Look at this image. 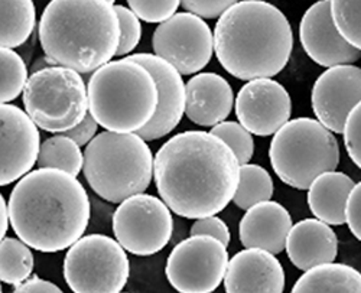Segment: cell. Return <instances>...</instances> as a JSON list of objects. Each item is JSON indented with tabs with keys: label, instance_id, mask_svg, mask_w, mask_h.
<instances>
[{
	"label": "cell",
	"instance_id": "6da1fadb",
	"mask_svg": "<svg viewBox=\"0 0 361 293\" xmlns=\"http://www.w3.org/2000/svg\"><path fill=\"white\" fill-rule=\"evenodd\" d=\"M240 163L228 144L209 132L178 133L154 158L161 199L176 216L197 220L221 213L238 185Z\"/></svg>",
	"mask_w": 361,
	"mask_h": 293
},
{
	"label": "cell",
	"instance_id": "7a4b0ae2",
	"mask_svg": "<svg viewBox=\"0 0 361 293\" xmlns=\"http://www.w3.org/2000/svg\"><path fill=\"white\" fill-rule=\"evenodd\" d=\"M9 223L31 249L58 253L73 246L90 221V199L77 177L58 169L29 170L15 185Z\"/></svg>",
	"mask_w": 361,
	"mask_h": 293
},
{
	"label": "cell",
	"instance_id": "3957f363",
	"mask_svg": "<svg viewBox=\"0 0 361 293\" xmlns=\"http://www.w3.org/2000/svg\"><path fill=\"white\" fill-rule=\"evenodd\" d=\"M213 37L221 67L245 81L278 75L293 49L288 18L264 0H238L220 16Z\"/></svg>",
	"mask_w": 361,
	"mask_h": 293
},
{
	"label": "cell",
	"instance_id": "277c9868",
	"mask_svg": "<svg viewBox=\"0 0 361 293\" xmlns=\"http://www.w3.org/2000/svg\"><path fill=\"white\" fill-rule=\"evenodd\" d=\"M118 38V19L107 0H51L39 20L48 61L80 74L111 61Z\"/></svg>",
	"mask_w": 361,
	"mask_h": 293
},
{
	"label": "cell",
	"instance_id": "5b68a950",
	"mask_svg": "<svg viewBox=\"0 0 361 293\" xmlns=\"http://www.w3.org/2000/svg\"><path fill=\"white\" fill-rule=\"evenodd\" d=\"M88 111L99 126L118 133H136L152 119L158 106L154 77L136 61H109L87 85Z\"/></svg>",
	"mask_w": 361,
	"mask_h": 293
},
{
	"label": "cell",
	"instance_id": "8992f818",
	"mask_svg": "<svg viewBox=\"0 0 361 293\" xmlns=\"http://www.w3.org/2000/svg\"><path fill=\"white\" fill-rule=\"evenodd\" d=\"M82 172L100 198L120 204L149 188L154 178V155L137 133L106 130L87 144Z\"/></svg>",
	"mask_w": 361,
	"mask_h": 293
},
{
	"label": "cell",
	"instance_id": "52a82bcc",
	"mask_svg": "<svg viewBox=\"0 0 361 293\" xmlns=\"http://www.w3.org/2000/svg\"><path fill=\"white\" fill-rule=\"evenodd\" d=\"M269 158L282 182L304 191L318 175L337 169L340 144L318 120L299 117L274 135Z\"/></svg>",
	"mask_w": 361,
	"mask_h": 293
},
{
	"label": "cell",
	"instance_id": "ba28073f",
	"mask_svg": "<svg viewBox=\"0 0 361 293\" xmlns=\"http://www.w3.org/2000/svg\"><path fill=\"white\" fill-rule=\"evenodd\" d=\"M23 106L38 129L64 133L88 113L87 85L80 73L71 68L44 67L27 78Z\"/></svg>",
	"mask_w": 361,
	"mask_h": 293
},
{
	"label": "cell",
	"instance_id": "9c48e42d",
	"mask_svg": "<svg viewBox=\"0 0 361 293\" xmlns=\"http://www.w3.org/2000/svg\"><path fill=\"white\" fill-rule=\"evenodd\" d=\"M129 275L126 250L103 234L80 237L64 258V278L75 293H118Z\"/></svg>",
	"mask_w": 361,
	"mask_h": 293
},
{
	"label": "cell",
	"instance_id": "30bf717a",
	"mask_svg": "<svg viewBox=\"0 0 361 293\" xmlns=\"http://www.w3.org/2000/svg\"><path fill=\"white\" fill-rule=\"evenodd\" d=\"M173 218L166 204L154 195L135 194L120 202L113 214L114 237L128 253L147 257L166 247Z\"/></svg>",
	"mask_w": 361,
	"mask_h": 293
},
{
	"label": "cell",
	"instance_id": "8fae6325",
	"mask_svg": "<svg viewBox=\"0 0 361 293\" xmlns=\"http://www.w3.org/2000/svg\"><path fill=\"white\" fill-rule=\"evenodd\" d=\"M227 263L228 251L221 242L197 234L173 247L165 273L180 293H212L223 283Z\"/></svg>",
	"mask_w": 361,
	"mask_h": 293
},
{
	"label": "cell",
	"instance_id": "7c38bea8",
	"mask_svg": "<svg viewBox=\"0 0 361 293\" xmlns=\"http://www.w3.org/2000/svg\"><path fill=\"white\" fill-rule=\"evenodd\" d=\"M155 55L169 63L180 75L204 70L214 54V37L208 23L190 12L172 15L155 29Z\"/></svg>",
	"mask_w": 361,
	"mask_h": 293
},
{
	"label": "cell",
	"instance_id": "4fadbf2b",
	"mask_svg": "<svg viewBox=\"0 0 361 293\" xmlns=\"http://www.w3.org/2000/svg\"><path fill=\"white\" fill-rule=\"evenodd\" d=\"M41 135L22 108L0 103V187L19 181L38 159Z\"/></svg>",
	"mask_w": 361,
	"mask_h": 293
},
{
	"label": "cell",
	"instance_id": "5bb4252c",
	"mask_svg": "<svg viewBox=\"0 0 361 293\" xmlns=\"http://www.w3.org/2000/svg\"><path fill=\"white\" fill-rule=\"evenodd\" d=\"M238 123L255 136H272L292 114V100L285 87L272 78H255L240 89L235 100Z\"/></svg>",
	"mask_w": 361,
	"mask_h": 293
},
{
	"label": "cell",
	"instance_id": "9a60e30c",
	"mask_svg": "<svg viewBox=\"0 0 361 293\" xmlns=\"http://www.w3.org/2000/svg\"><path fill=\"white\" fill-rule=\"evenodd\" d=\"M129 60L143 66L154 77L158 106L149 123L136 133L146 142L168 136L183 120L185 113V84L175 67L155 54H133Z\"/></svg>",
	"mask_w": 361,
	"mask_h": 293
},
{
	"label": "cell",
	"instance_id": "2e32d148",
	"mask_svg": "<svg viewBox=\"0 0 361 293\" xmlns=\"http://www.w3.org/2000/svg\"><path fill=\"white\" fill-rule=\"evenodd\" d=\"M361 100V70L353 64L334 66L315 81L311 104L317 120L340 135L348 113Z\"/></svg>",
	"mask_w": 361,
	"mask_h": 293
},
{
	"label": "cell",
	"instance_id": "e0dca14e",
	"mask_svg": "<svg viewBox=\"0 0 361 293\" xmlns=\"http://www.w3.org/2000/svg\"><path fill=\"white\" fill-rule=\"evenodd\" d=\"M299 39L308 56L321 67L329 68L360 60L361 51L337 31L331 18L329 0H319L308 8L299 25Z\"/></svg>",
	"mask_w": 361,
	"mask_h": 293
},
{
	"label": "cell",
	"instance_id": "ac0fdd59",
	"mask_svg": "<svg viewBox=\"0 0 361 293\" xmlns=\"http://www.w3.org/2000/svg\"><path fill=\"white\" fill-rule=\"evenodd\" d=\"M223 282L227 293H282L285 272L275 254L246 249L228 258Z\"/></svg>",
	"mask_w": 361,
	"mask_h": 293
},
{
	"label": "cell",
	"instance_id": "d6986e66",
	"mask_svg": "<svg viewBox=\"0 0 361 293\" xmlns=\"http://www.w3.org/2000/svg\"><path fill=\"white\" fill-rule=\"evenodd\" d=\"M234 107V92L228 81L216 73H201L185 85V114L202 127L224 122Z\"/></svg>",
	"mask_w": 361,
	"mask_h": 293
},
{
	"label": "cell",
	"instance_id": "ffe728a7",
	"mask_svg": "<svg viewBox=\"0 0 361 293\" xmlns=\"http://www.w3.org/2000/svg\"><path fill=\"white\" fill-rule=\"evenodd\" d=\"M238 224V237L246 249H262L272 254L285 250L292 217L282 204L262 201L246 210Z\"/></svg>",
	"mask_w": 361,
	"mask_h": 293
},
{
	"label": "cell",
	"instance_id": "44dd1931",
	"mask_svg": "<svg viewBox=\"0 0 361 293\" xmlns=\"http://www.w3.org/2000/svg\"><path fill=\"white\" fill-rule=\"evenodd\" d=\"M285 250L292 265L299 270H308L322 263L336 261L338 239L336 231L318 218H307L292 224Z\"/></svg>",
	"mask_w": 361,
	"mask_h": 293
},
{
	"label": "cell",
	"instance_id": "7402d4cb",
	"mask_svg": "<svg viewBox=\"0 0 361 293\" xmlns=\"http://www.w3.org/2000/svg\"><path fill=\"white\" fill-rule=\"evenodd\" d=\"M354 181L337 170L324 172L308 187V205L315 218L328 225L345 224L344 207Z\"/></svg>",
	"mask_w": 361,
	"mask_h": 293
},
{
	"label": "cell",
	"instance_id": "603a6c76",
	"mask_svg": "<svg viewBox=\"0 0 361 293\" xmlns=\"http://www.w3.org/2000/svg\"><path fill=\"white\" fill-rule=\"evenodd\" d=\"M293 293H360L361 275L344 263H322L298 279Z\"/></svg>",
	"mask_w": 361,
	"mask_h": 293
},
{
	"label": "cell",
	"instance_id": "cb8c5ba5",
	"mask_svg": "<svg viewBox=\"0 0 361 293\" xmlns=\"http://www.w3.org/2000/svg\"><path fill=\"white\" fill-rule=\"evenodd\" d=\"M37 25L34 0H0V48L22 46Z\"/></svg>",
	"mask_w": 361,
	"mask_h": 293
},
{
	"label": "cell",
	"instance_id": "d4e9b609",
	"mask_svg": "<svg viewBox=\"0 0 361 293\" xmlns=\"http://www.w3.org/2000/svg\"><path fill=\"white\" fill-rule=\"evenodd\" d=\"M82 163L84 154L81 152V146L63 133H56L39 146L37 159V165L39 168L64 170L73 177H78Z\"/></svg>",
	"mask_w": 361,
	"mask_h": 293
},
{
	"label": "cell",
	"instance_id": "484cf974",
	"mask_svg": "<svg viewBox=\"0 0 361 293\" xmlns=\"http://www.w3.org/2000/svg\"><path fill=\"white\" fill-rule=\"evenodd\" d=\"M34 266L32 250L20 239L5 237L0 242V282L18 286L31 278Z\"/></svg>",
	"mask_w": 361,
	"mask_h": 293
},
{
	"label": "cell",
	"instance_id": "4316f807",
	"mask_svg": "<svg viewBox=\"0 0 361 293\" xmlns=\"http://www.w3.org/2000/svg\"><path fill=\"white\" fill-rule=\"evenodd\" d=\"M274 195V180L270 173L253 163L240 165L238 185L233 202L240 210H249L255 204L267 201Z\"/></svg>",
	"mask_w": 361,
	"mask_h": 293
},
{
	"label": "cell",
	"instance_id": "83f0119b",
	"mask_svg": "<svg viewBox=\"0 0 361 293\" xmlns=\"http://www.w3.org/2000/svg\"><path fill=\"white\" fill-rule=\"evenodd\" d=\"M27 78L23 58L11 48H0V103L16 100L23 93Z\"/></svg>",
	"mask_w": 361,
	"mask_h": 293
},
{
	"label": "cell",
	"instance_id": "f1b7e54d",
	"mask_svg": "<svg viewBox=\"0 0 361 293\" xmlns=\"http://www.w3.org/2000/svg\"><path fill=\"white\" fill-rule=\"evenodd\" d=\"M331 18L340 35L354 48H361L360 0H329Z\"/></svg>",
	"mask_w": 361,
	"mask_h": 293
},
{
	"label": "cell",
	"instance_id": "f546056e",
	"mask_svg": "<svg viewBox=\"0 0 361 293\" xmlns=\"http://www.w3.org/2000/svg\"><path fill=\"white\" fill-rule=\"evenodd\" d=\"M209 133L220 137L233 151L240 165H246L252 161L255 154L253 135L237 122H221L212 127Z\"/></svg>",
	"mask_w": 361,
	"mask_h": 293
},
{
	"label": "cell",
	"instance_id": "4dcf8cb0",
	"mask_svg": "<svg viewBox=\"0 0 361 293\" xmlns=\"http://www.w3.org/2000/svg\"><path fill=\"white\" fill-rule=\"evenodd\" d=\"M113 8L117 15L118 26H120V38H118V45L114 56L120 58V56L129 55L139 45L142 38V25H140V19L126 6L116 5Z\"/></svg>",
	"mask_w": 361,
	"mask_h": 293
},
{
	"label": "cell",
	"instance_id": "1f68e13d",
	"mask_svg": "<svg viewBox=\"0 0 361 293\" xmlns=\"http://www.w3.org/2000/svg\"><path fill=\"white\" fill-rule=\"evenodd\" d=\"M130 11L147 23H162L178 11L180 0H128Z\"/></svg>",
	"mask_w": 361,
	"mask_h": 293
},
{
	"label": "cell",
	"instance_id": "d6a6232c",
	"mask_svg": "<svg viewBox=\"0 0 361 293\" xmlns=\"http://www.w3.org/2000/svg\"><path fill=\"white\" fill-rule=\"evenodd\" d=\"M360 127H361V104L353 107L348 113L347 119L344 122L343 135H344V144L347 148V154L350 159L361 168V144H360Z\"/></svg>",
	"mask_w": 361,
	"mask_h": 293
},
{
	"label": "cell",
	"instance_id": "836d02e7",
	"mask_svg": "<svg viewBox=\"0 0 361 293\" xmlns=\"http://www.w3.org/2000/svg\"><path fill=\"white\" fill-rule=\"evenodd\" d=\"M237 2L238 0H180V6L202 19H216Z\"/></svg>",
	"mask_w": 361,
	"mask_h": 293
},
{
	"label": "cell",
	"instance_id": "e575fe53",
	"mask_svg": "<svg viewBox=\"0 0 361 293\" xmlns=\"http://www.w3.org/2000/svg\"><path fill=\"white\" fill-rule=\"evenodd\" d=\"M190 232H191V236H197V234H204V236L214 237L219 242H221L226 247L228 246L230 239H231L230 230H228L227 224L216 216L197 218V221L192 224Z\"/></svg>",
	"mask_w": 361,
	"mask_h": 293
},
{
	"label": "cell",
	"instance_id": "d590c367",
	"mask_svg": "<svg viewBox=\"0 0 361 293\" xmlns=\"http://www.w3.org/2000/svg\"><path fill=\"white\" fill-rule=\"evenodd\" d=\"M361 184H354L353 189L350 191L347 201H345V207H344V218L345 223L353 232V236L358 240H361Z\"/></svg>",
	"mask_w": 361,
	"mask_h": 293
},
{
	"label": "cell",
	"instance_id": "8d00e7d4",
	"mask_svg": "<svg viewBox=\"0 0 361 293\" xmlns=\"http://www.w3.org/2000/svg\"><path fill=\"white\" fill-rule=\"evenodd\" d=\"M97 129H99V123L96 122V119L92 114L87 113L84 116V119L77 126L66 130L63 135L74 140L78 146H87L96 136Z\"/></svg>",
	"mask_w": 361,
	"mask_h": 293
},
{
	"label": "cell",
	"instance_id": "74e56055",
	"mask_svg": "<svg viewBox=\"0 0 361 293\" xmlns=\"http://www.w3.org/2000/svg\"><path fill=\"white\" fill-rule=\"evenodd\" d=\"M15 293H63L56 285L44 280L38 276L27 278L13 289Z\"/></svg>",
	"mask_w": 361,
	"mask_h": 293
},
{
	"label": "cell",
	"instance_id": "f35d334b",
	"mask_svg": "<svg viewBox=\"0 0 361 293\" xmlns=\"http://www.w3.org/2000/svg\"><path fill=\"white\" fill-rule=\"evenodd\" d=\"M9 228V211H8V204L0 194V242H2L6 236V231Z\"/></svg>",
	"mask_w": 361,
	"mask_h": 293
},
{
	"label": "cell",
	"instance_id": "ab89813d",
	"mask_svg": "<svg viewBox=\"0 0 361 293\" xmlns=\"http://www.w3.org/2000/svg\"><path fill=\"white\" fill-rule=\"evenodd\" d=\"M107 2H109V4H111V5H113V4H114V0H107Z\"/></svg>",
	"mask_w": 361,
	"mask_h": 293
},
{
	"label": "cell",
	"instance_id": "60d3db41",
	"mask_svg": "<svg viewBox=\"0 0 361 293\" xmlns=\"http://www.w3.org/2000/svg\"><path fill=\"white\" fill-rule=\"evenodd\" d=\"M0 293H2V285H0Z\"/></svg>",
	"mask_w": 361,
	"mask_h": 293
}]
</instances>
